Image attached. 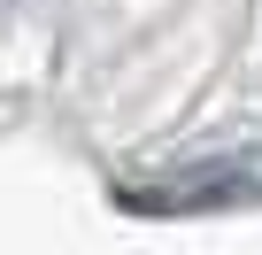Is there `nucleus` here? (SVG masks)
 Instances as JSON below:
<instances>
[{
  "mask_svg": "<svg viewBox=\"0 0 262 255\" xmlns=\"http://www.w3.org/2000/svg\"><path fill=\"white\" fill-rule=\"evenodd\" d=\"M116 201H123V209H139V217L262 209V140L224 147V155H193V163H170V170H155V178H123Z\"/></svg>",
  "mask_w": 262,
  "mask_h": 255,
  "instance_id": "obj_1",
  "label": "nucleus"
}]
</instances>
